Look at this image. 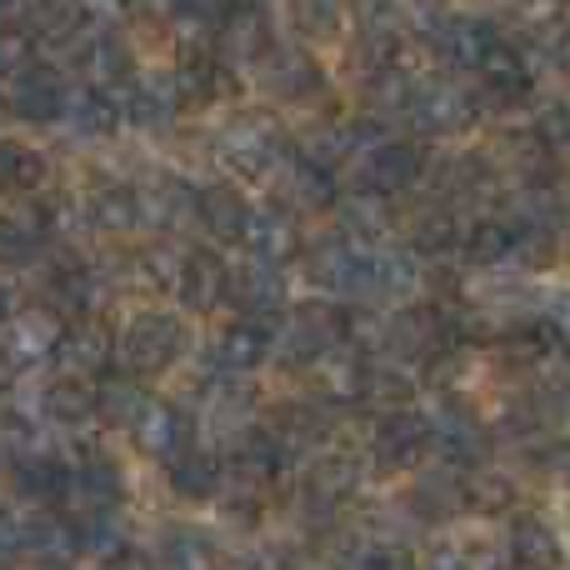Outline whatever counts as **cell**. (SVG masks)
I'll use <instances>...</instances> for the list:
<instances>
[{
  "instance_id": "cell-1",
  "label": "cell",
  "mask_w": 570,
  "mask_h": 570,
  "mask_svg": "<svg viewBox=\"0 0 570 570\" xmlns=\"http://www.w3.org/2000/svg\"><path fill=\"white\" fill-rule=\"evenodd\" d=\"M220 166L240 180H276L285 156H291V136L271 110H240L216 140Z\"/></svg>"
},
{
  "instance_id": "cell-2",
  "label": "cell",
  "mask_w": 570,
  "mask_h": 570,
  "mask_svg": "<svg viewBox=\"0 0 570 570\" xmlns=\"http://www.w3.org/2000/svg\"><path fill=\"white\" fill-rule=\"evenodd\" d=\"M351 341V315L335 301H305L295 311H285L281 331H276V355L285 365H305L311 371L331 345Z\"/></svg>"
},
{
  "instance_id": "cell-3",
  "label": "cell",
  "mask_w": 570,
  "mask_h": 570,
  "mask_svg": "<svg viewBox=\"0 0 570 570\" xmlns=\"http://www.w3.org/2000/svg\"><path fill=\"white\" fill-rule=\"evenodd\" d=\"M186 355V325L170 311H140L120 335V365L136 375H166Z\"/></svg>"
},
{
  "instance_id": "cell-4",
  "label": "cell",
  "mask_w": 570,
  "mask_h": 570,
  "mask_svg": "<svg viewBox=\"0 0 570 570\" xmlns=\"http://www.w3.org/2000/svg\"><path fill=\"white\" fill-rule=\"evenodd\" d=\"M431 451H435V415L415 411V405L385 411L371 435V455L381 471H411V465H421Z\"/></svg>"
},
{
  "instance_id": "cell-5",
  "label": "cell",
  "mask_w": 570,
  "mask_h": 570,
  "mask_svg": "<svg viewBox=\"0 0 570 570\" xmlns=\"http://www.w3.org/2000/svg\"><path fill=\"white\" fill-rule=\"evenodd\" d=\"M305 271L321 291L331 295H365V281H371V240H355V236H331L305 256Z\"/></svg>"
},
{
  "instance_id": "cell-6",
  "label": "cell",
  "mask_w": 570,
  "mask_h": 570,
  "mask_svg": "<svg viewBox=\"0 0 570 570\" xmlns=\"http://www.w3.org/2000/svg\"><path fill=\"white\" fill-rule=\"evenodd\" d=\"M66 341V321L56 305H20L6 321V361L10 371H30V365L50 361Z\"/></svg>"
},
{
  "instance_id": "cell-7",
  "label": "cell",
  "mask_w": 570,
  "mask_h": 570,
  "mask_svg": "<svg viewBox=\"0 0 570 570\" xmlns=\"http://www.w3.org/2000/svg\"><path fill=\"white\" fill-rule=\"evenodd\" d=\"M130 435H136L140 455L170 465V461H180V455L196 445V421H190L176 401H146V411L136 415Z\"/></svg>"
},
{
  "instance_id": "cell-8",
  "label": "cell",
  "mask_w": 570,
  "mask_h": 570,
  "mask_svg": "<svg viewBox=\"0 0 570 570\" xmlns=\"http://www.w3.org/2000/svg\"><path fill=\"white\" fill-rule=\"evenodd\" d=\"M6 96H10V116L30 120V126H46V120L66 116L70 86H66V76H60L56 66H40V60H30V66H20L16 76H10Z\"/></svg>"
},
{
  "instance_id": "cell-9",
  "label": "cell",
  "mask_w": 570,
  "mask_h": 570,
  "mask_svg": "<svg viewBox=\"0 0 570 570\" xmlns=\"http://www.w3.org/2000/svg\"><path fill=\"white\" fill-rule=\"evenodd\" d=\"M116 100H120L126 126H136V130H166L170 120H176V110H186L176 76H166V80L160 76H130L126 86H116Z\"/></svg>"
},
{
  "instance_id": "cell-10",
  "label": "cell",
  "mask_w": 570,
  "mask_h": 570,
  "mask_svg": "<svg viewBox=\"0 0 570 570\" xmlns=\"http://www.w3.org/2000/svg\"><path fill=\"white\" fill-rule=\"evenodd\" d=\"M315 391L325 405H365V385H371V361L355 341H341L311 365Z\"/></svg>"
},
{
  "instance_id": "cell-11",
  "label": "cell",
  "mask_w": 570,
  "mask_h": 570,
  "mask_svg": "<svg viewBox=\"0 0 570 570\" xmlns=\"http://www.w3.org/2000/svg\"><path fill=\"white\" fill-rule=\"evenodd\" d=\"M285 461H291V451H285V441L271 425H240V431H230L226 465L240 485H271L285 471Z\"/></svg>"
},
{
  "instance_id": "cell-12",
  "label": "cell",
  "mask_w": 570,
  "mask_h": 570,
  "mask_svg": "<svg viewBox=\"0 0 570 570\" xmlns=\"http://www.w3.org/2000/svg\"><path fill=\"white\" fill-rule=\"evenodd\" d=\"M405 116L425 136H455V130H465L475 120V100L461 86H451V80H425V86H415Z\"/></svg>"
},
{
  "instance_id": "cell-13",
  "label": "cell",
  "mask_w": 570,
  "mask_h": 570,
  "mask_svg": "<svg viewBox=\"0 0 570 570\" xmlns=\"http://www.w3.org/2000/svg\"><path fill=\"white\" fill-rule=\"evenodd\" d=\"M421 176H425V150L415 140H381L361 160V186L381 190V196H401Z\"/></svg>"
},
{
  "instance_id": "cell-14",
  "label": "cell",
  "mask_w": 570,
  "mask_h": 570,
  "mask_svg": "<svg viewBox=\"0 0 570 570\" xmlns=\"http://www.w3.org/2000/svg\"><path fill=\"white\" fill-rule=\"evenodd\" d=\"M216 50L230 60V66H246V60H266L271 56V20L256 0H230L226 16H220L216 30Z\"/></svg>"
},
{
  "instance_id": "cell-15",
  "label": "cell",
  "mask_w": 570,
  "mask_h": 570,
  "mask_svg": "<svg viewBox=\"0 0 570 570\" xmlns=\"http://www.w3.org/2000/svg\"><path fill=\"white\" fill-rule=\"evenodd\" d=\"M495 26L475 16H441V26L431 30V50L455 70H481V60L491 56L495 46Z\"/></svg>"
},
{
  "instance_id": "cell-16",
  "label": "cell",
  "mask_w": 570,
  "mask_h": 570,
  "mask_svg": "<svg viewBox=\"0 0 570 570\" xmlns=\"http://www.w3.org/2000/svg\"><path fill=\"white\" fill-rule=\"evenodd\" d=\"M50 230H56V206L40 200V190H36L30 200L10 206L6 230H0V250H6L10 266H26L30 256H40V246L50 240Z\"/></svg>"
},
{
  "instance_id": "cell-17",
  "label": "cell",
  "mask_w": 570,
  "mask_h": 570,
  "mask_svg": "<svg viewBox=\"0 0 570 570\" xmlns=\"http://www.w3.org/2000/svg\"><path fill=\"white\" fill-rule=\"evenodd\" d=\"M271 355H276V331H271V321H261V315H240V321H230L216 341L220 371L250 375V371H261Z\"/></svg>"
},
{
  "instance_id": "cell-18",
  "label": "cell",
  "mask_w": 570,
  "mask_h": 570,
  "mask_svg": "<svg viewBox=\"0 0 570 570\" xmlns=\"http://www.w3.org/2000/svg\"><path fill=\"white\" fill-rule=\"evenodd\" d=\"M140 206H146V220H156L160 230H186L200 220V190L190 180L160 170L156 180L140 186Z\"/></svg>"
},
{
  "instance_id": "cell-19",
  "label": "cell",
  "mask_w": 570,
  "mask_h": 570,
  "mask_svg": "<svg viewBox=\"0 0 570 570\" xmlns=\"http://www.w3.org/2000/svg\"><path fill=\"white\" fill-rule=\"evenodd\" d=\"M70 471L56 451H30V455H10V475H16V495L36 505H60V495L70 491Z\"/></svg>"
},
{
  "instance_id": "cell-20",
  "label": "cell",
  "mask_w": 570,
  "mask_h": 570,
  "mask_svg": "<svg viewBox=\"0 0 570 570\" xmlns=\"http://www.w3.org/2000/svg\"><path fill=\"white\" fill-rule=\"evenodd\" d=\"M176 86L186 106H216V100L236 96V70L226 56H210V50H186V60L176 66Z\"/></svg>"
},
{
  "instance_id": "cell-21",
  "label": "cell",
  "mask_w": 570,
  "mask_h": 570,
  "mask_svg": "<svg viewBox=\"0 0 570 570\" xmlns=\"http://www.w3.org/2000/svg\"><path fill=\"white\" fill-rule=\"evenodd\" d=\"M285 266H271V261H256L250 266L230 271V301L240 305V315H261V321H276L285 311Z\"/></svg>"
},
{
  "instance_id": "cell-22",
  "label": "cell",
  "mask_w": 570,
  "mask_h": 570,
  "mask_svg": "<svg viewBox=\"0 0 570 570\" xmlns=\"http://www.w3.org/2000/svg\"><path fill=\"white\" fill-rule=\"evenodd\" d=\"M176 295L186 311H216L220 301L230 295V271L216 250H186V266H180V281H176Z\"/></svg>"
},
{
  "instance_id": "cell-23",
  "label": "cell",
  "mask_w": 570,
  "mask_h": 570,
  "mask_svg": "<svg viewBox=\"0 0 570 570\" xmlns=\"http://www.w3.org/2000/svg\"><path fill=\"white\" fill-rule=\"evenodd\" d=\"M281 190L295 200V206H305V210L341 206V186H335L331 166H325V160H315V156H305V150H291V156H285Z\"/></svg>"
},
{
  "instance_id": "cell-24",
  "label": "cell",
  "mask_w": 570,
  "mask_h": 570,
  "mask_svg": "<svg viewBox=\"0 0 570 570\" xmlns=\"http://www.w3.org/2000/svg\"><path fill=\"white\" fill-rule=\"evenodd\" d=\"M116 355H120V345H116V335H110L106 325L80 321L76 331H66V341H60L56 361H60V371L96 381V375H106L110 365H116Z\"/></svg>"
},
{
  "instance_id": "cell-25",
  "label": "cell",
  "mask_w": 570,
  "mask_h": 570,
  "mask_svg": "<svg viewBox=\"0 0 570 570\" xmlns=\"http://www.w3.org/2000/svg\"><path fill=\"white\" fill-rule=\"evenodd\" d=\"M240 246L250 250L256 261H271V266H291L295 256H301V226H295V216L285 206H266L250 216V230Z\"/></svg>"
},
{
  "instance_id": "cell-26",
  "label": "cell",
  "mask_w": 570,
  "mask_h": 570,
  "mask_svg": "<svg viewBox=\"0 0 570 570\" xmlns=\"http://www.w3.org/2000/svg\"><path fill=\"white\" fill-rule=\"evenodd\" d=\"M40 411H46V421L56 425H86L100 415V385H90L86 375H50L46 391H40Z\"/></svg>"
},
{
  "instance_id": "cell-27",
  "label": "cell",
  "mask_w": 570,
  "mask_h": 570,
  "mask_svg": "<svg viewBox=\"0 0 570 570\" xmlns=\"http://www.w3.org/2000/svg\"><path fill=\"white\" fill-rule=\"evenodd\" d=\"M475 76H481V90L491 106H521V100L531 96V66H525V56L511 50L505 40H495Z\"/></svg>"
},
{
  "instance_id": "cell-28",
  "label": "cell",
  "mask_w": 570,
  "mask_h": 570,
  "mask_svg": "<svg viewBox=\"0 0 570 570\" xmlns=\"http://www.w3.org/2000/svg\"><path fill=\"white\" fill-rule=\"evenodd\" d=\"M261 76H266V90H276L281 100H311L325 90V76L305 50H276L261 60Z\"/></svg>"
},
{
  "instance_id": "cell-29",
  "label": "cell",
  "mask_w": 570,
  "mask_h": 570,
  "mask_svg": "<svg viewBox=\"0 0 570 570\" xmlns=\"http://www.w3.org/2000/svg\"><path fill=\"white\" fill-rule=\"evenodd\" d=\"M76 50H80L76 66H80V76H86V86L116 90V86H126V80L136 76V70H130V50L120 46L110 30H90Z\"/></svg>"
},
{
  "instance_id": "cell-30",
  "label": "cell",
  "mask_w": 570,
  "mask_h": 570,
  "mask_svg": "<svg viewBox=\"0 0 570 570\" xmlns=\"http://www.w3.org/2000/svg\"><path fill=\"white\" fill-rule=\"evenodd\" d=\"M250 216H256V206L240 196V186H206L200 190V226H206L216 240H226V246H240V240H246Z\"/></svg>"
},
{
  "instance_id": "cell-31",
  "label": "cell",
  "mask_w": 570,
  "mask_h": 570,
  "mask_svg": "<svg viewBox=\"0 0 570 570\" xmlns=\"http://www.w3.org/2000/svg\"><path fill=\"white\" fill-rule=\"evenodd\" d=\"M355 481H361V465H355L351 455L345 451H321L311 461V471H305L301 495L311 505H321V511H331V505H341L345 495L355 491Z\"/></svg>"
},
{
  "instance_id": "cell-32",
  "label": "cell",
  "mask_w": 570,
  "mask_h": 570,
  "mask_svg": "<svg viewBox=\"0 0 570 570\" xmlns=\"http://www.w3.org/2000/svg\"><path fill=\"white\" fill-rule=\"evenodd\" d=\"M170 471V491L180 495V501H216L220 495V485H226V471L230 465L220 461V455H210V451H200V445H190L180 461H170L166 465Z\"/></svg>"
},
{
  "instance_id": "cell-33",
  "label": "cell",
  "mask_w": 570,
  "mask_h": 570,
  "mask_svg": "<svg viewBox=\"0 0 570 570\" xmlns=\"http://www.w3.org/2000/svg\"><path fill=\"white\" fill-rule=\"evenodd\" d=\"M435 451L451 465H475L485 455V431L465 405H441L435 415Z\"/></svg>"
},
{
  "instance_id": "cell-34",
  "label": "cell",
  "mask_w": 570,
  "mask_h": 570,
  "mask_svg": "<svg viewBox=\"0 0 570 570\" xmlns=\"http://www.w3.org/2000/svg\"><path fill=\"white\" fill-rule=\"evenodd\" d=\"M511 556L505 561L511 566H525V570H556L566 561V546H561V535L551 531V525L541 521V515H521V521L511 525Z\"/></svg>"
},
{
  "instance_id": "cell-35",
  "label": "cell",
  "mask_w": 570,
  "mask_h": 570,
  "mask_svg": "<svg viewBox=\"0 0 570 570\" xmlns=\"http://www.w3.org/2000/svg\"><path fill=\"white\" fill-rule=\"evenodd\" d=\"M421 285V266H415V250H391L371 240V281H365V295L371 301H401Z\"/></svg>"
},
{
  "instance_id": "cell-36",
  "label": "cell",
  "mask_w": 570,
  "mask_h": 570,
  "mask_svg": "<svg viewBox=\"0 0 570 570\" xmlns=\"http://www.w3.org/2000/svg\"><path fill=\"white\" fill-rule=\"evenodd\" d=\"M66 120L80 140H106L126 116H120L116 96H106L100 86H80V90H70V100H66Z\"/></svg>"
},
{
  "instance_id": "cell-37",
  "label": "cell",
  "mask_w": 570,
  "mask_h": 570,
  "mask_svg": "<svg viewBox=\"0 0 570 570\" xmlns=\"http://www.w3.org/2000/svg\"><path fill=\"white\" fill-rule=\"evenodd\" d=\"M230 0H170V30H176L180 50H206L216 46L220 16Z\"/></svg>"
},
{
  "instance_id": "cell-38",
  "label": "cell",
  "mask_w": 570,
  "mask_h": 570,
  "mask_svg": "<svg viewBox=\"0 0 570 570\" xmlns=\"http://www.w3.org/2000/svg\"><path fill=\"white\" fill-rule=\"evenodd\" d=\"M86 20L90 16L80 0H36V10H30V30H36V40H46V46H80V40L90 36Z\"/></svg>"
},
{
  "instance_id": "cell-39",
  "label": "cell",
  "mask_w": 570,
  "mask_h": 570,
  "mask_svg": "<svg viewBox=\"0 0 570 570\" xmlns=\"http://www.w3.org/2000/svg\"><path fill=\"white\" fill-rule=\"evenodd\" d=\"M90 226L110 230V236H126L146 220V206H140V186H106L90 196Z\"/></svg>"
},
{
  "instance_id": "cell-40",
  "label": "cell",
  "mask_w": 570,
  "mask_h": 570,
  "mask_svg": "<svg viewBox=\"0 0 570 570\" xmlns=\"http://www.w3.org/2000/svg\"><path fill=\"white\" fill-rule=\"evenodd\" d=\"M461 256L471 266H501V261H515V220L501 216H481L461 240Z\"/></svg>"
},
{
  "instance_id": "cell-41",
  "label": "cell",
  "mask_w": 570,
  "mask_h": 570,
  "mask_svg": "<svg viewBox=\"0 0 570 570\" xmlns=\"http://www.w3.org/2000/svg\"><path fill=\"white\" fill-rule=\"evenodd\" d=\"M276 435L285 441V451L291 455H321V451H331V415L321 411V405H291V411L281 415V425H276Z\"/></svg>"
},
{
  "instance_id": "cell-42",
  "label": "cell",
  "mask_w": 570,
  "mask_h": 570,
  "mask_svg": "<svg viewBox=\"0 0 570 570\" xmlns=\"http://www.w3.org/2000/svg\"><path fill=\"white\" fill-rule=\"evenodd\" d=\"M385 200L391 196L361 186V196L355 200H341V230L345 236H355V240H375L385 226H391V220H385Z\"/></svg>"
},
{
  "instance_id": "cell-43",
  "label": "cell",
  "mask_w": 570,
  "mask_h": 570,
  "mask_svg": "<svg viewBox=\"0 0 570 570\" xmlns=\"http://www.w3.org/2000/svg\"><path fill=\"white\" fill-rule=\"evenodd\" d=\"M461 240L465 236H461L451 210H421V216H415V236H411L415 256H451Z\"/></svg>"
},
{
  "instance_id": "cell-44",
  "label": "cell",
  "mask_w": 570,
  "mask_h": 570,
  "mask_svg": "<svg viewBox=\"0 0 570 570\" xmlns=\"http://www.w3.org/2000/svg\"><path fill=\"white\" fill-rule=\"evenodd\" d=\"M136 381H140V375L126 371V381H106V385H100V421L126 425V431L136 425V415L146 411V401H150V395L140 391Z\"/></svg>"
},
{
  "instance_id": "cell-45",
  "label": "cell",
  "mask_w": 570,
  "mask_h": 570,
  "mask_svg": "<svg viewBox=\"0 0 570 570\" xmlns=\"http://www.w3.org/2000/svg\"><path fill=\"white\" fill-rule=\"evenodd\" d=\"M411 505L425 521H445V515L465 511V481H455V475H431V481L415 485Z\"/></svg>"
},
{
  "instance_id": "cell-46",
  "label": "cell",
  "mask_w": 570,
  "mask_h": 570,
  "mask_svg": "<svg viewBox=\"0 0 570 570\" xmlns=\"http://www.w3.org/2000/svg\"><path fill=\"white\" fill-rule=\"evenodd\" d=\"M415 395V381L405 371H395V365H371V385H365V405L371 411H401V405H411Z\"/></svg>"
},
{
  "instance_id": "cell-47",
  "label": "cell",
  "mask_w": 570,
  "mask_h": 570,
  "mask_svg": "<svg viewBox=\"0 0 570 570\" xmlns=\"http://www.w3.org/2000/svg\"><path fill=\"white\" fill-rule=\"evenodd\" d=\"M160 561L166 566H216L220 551L210 546L206 531H190V525H176V531L166 535V551H160Z\"/></svg>"
},
{
  "instance_id": "cell-48",
  "label": "cell",
  "mask_w": 570,
  "mask_h": 570,
  "mask_svg": "<svg viewBox=\"0 0 570 570\" xmlns=\"http://www.w3.org/2000/svg\"><path fill=\"white\" fill-rule=\"evenodd\" d=\"M50 166L40 150H26V146H6V180L16 196H36L40 186H46Z\"/></svg>"
},
{
  "instance_id": "cell-49",
  "label": "cell",
  "mask_w": 570,
  "mask_h": 570,
  "mask_svg": "<svg viewBox=\"0 0 570 570\" xmlns=\"http://www.w3.org/2000/svg\"><path fill=\"white\" fill-rule=\"evenodd\" d=\"M285 6H291L295 30L311 40L335 36V26H341V0H285Z\"/></svg>"
},
{
  "instance_id": "cell-50",
  "label": "cell",
  "mask_w": 570,
  "mask_h": 570,
  "mask_svg": "<svg viewBox=\"0 0 570 570\" xmlns=\"http://www.w3.org/2000/svg\"><path fill=\"white\" fill-rule=\"evenodd\" d=\"M50 291L60 295L66 311H86L90 295H96V276H90L86 266H76V261H66V266H56V276H50Z\"/></svg>"
},
{
  "instance_id": "cell-51",
  "label": "cell",
  "mask_w": 570,
  "mask_h": 570,
  "mask_svg": "<svg viewBox=\"0 0 570 570\" xmlns=\"http://www.w3.org/2000/svg\"><path fill=\"white\" fill-rule=\"evenodd\" d=\"M136 266H140V276H146V285H156V291H176L186 256L170 250V246H150V250H140L136 256Z\"/></svg>"
},
{
  "instance_id": "cell-52",
  "label": "cell",
  "mask_w": 570,
  "mask_h": 570,
  "mask_svg": "<svg viewBox=\"0 0 570 570\" xmlns=\"http://www.w3.org/2000/svg\"><path fill=\"white\" fill-rule=\"evenodd\" d=\"M345 561H351V566H385V570H401V566H415V556L405 551V546L371 535V541H361L355 551H345Z\"/></svg>"
},
{
  "instance_id": "cell-53",
  "label": "cell",
  "mask_w": 570,
  "mask_h": 570,
  "mask_svg": "<svg viewBox=\"0 0 570 570\" xmlns=\"http://www.w3.org/2000/svg\"><path fill=\"white\" fill-rule=\"evenodd\" d=\"M355 150V130L351 126H331V130H315L311 140H305V156L325 160V166L335 170V160H345Z\"/></svg>"
},
{
  "instance_id": "cell-54",
  "label": "cell",
  "mask_w": 570,
  "mask_h": 570,
  "mask_svg": "<svg viewBox=\"0 0 570 570\" xmlns=\"http://www.w3.org/2000/svg\"><path fill=\"white\" fill-rule=\"evenodd\" d=\"M465 505H471V511H505V505H511V481H501V475H475V481H465Z\"/></svg>"
},
{
  "instance_id": "cell-55",
  "label": "cell",
  "mask_w": 570,
  "mask_h": 570,
  "mask_svg": "<svg viewBox=\"0 0 570 570\" xmlns=\"http://www.w3.org/2000/svg\"><path fill=\"white\" fill-rule=\"evenodd\" d=\"M30 46H40L30 26H6V40H0V66L16 76L20 66H30Z\"/></svg>"
},
{
  "instance_id": "cell-56",
  "label": "cell",
  "mask_w": 570,
  "mask_h": 570,
  "mask_svg": "<svg viewBox=\"0 0 570 570\" xmlns=\"http://www.w3.org/2000/svg\"><path fill=\"white\" fill-rule=\"evenodd\" d=\"M541 146L551 150V156L570 170V110H566V106H561V110H551V116L541 120Z\"/></svg>"
},
{
  "instance_id": "cell-57",
  "label": "cell",
  "mask_w": 570,
  "mask_h": 570,
  "mask_svg": "<svg viewBox=\"0 0 570 570\" xmlns=\"http://www.w3.org/2000/svg\"><path fill=\"white\" fill-rule=\"evenodd\" d=\"M100 561H106V566H150V556L136 551L130 541H116V546H106V551H100Z\"/></svg>"
},
{
  "instance_id": "cell-58",
  "label": "cell",
  "mask_w": 570,
  "mask_h": 570,
  "mask_svg": "<svg viewBox=\"0 0 570 570\" xmlns=\"http://www.w3.org/2000/svg\"><path fill=\"white\" fill-rule=\"evenodd\" d=\"M546 321H551L556 331H561V341L570 345V291H561L551 305H546Z\"/></svg>"
},
{
  "instance_id": "cell-59",
  "label": "cell",
  "mask_w": 570,
  "mask_h": 570,
  "mask_svg": "<svg viewBox=\"0 0 570 570\" xmlns=\"http://www.w3.org/2000/svg\"><path fill=\"white\" fill-rule=\"evenodd\" d=\"M30 10L36 6H26V0H6V26H30Z\"/></svg>"
},
{
  "instance_id": "cell-60",
  "label": "cell",
  "mask_w": 570,
  "mask_h": 570,
  "mask_svg": "<svg viewBox=\"0 0 570 570\" xmlns=\"http://www.w3.org/2000/svg\"><path fill=\"white\" fill-rule=\"evenodd\" d=\"M556 471H561V481L570 485V441L556 445Z\"/></svg>"
},
{
  "instance_id": "cell-61",
  "label": "cell",
  "mask_w": 570,
  "mask_h": 570,
  "mask_svg": "<svg viewBox=\"0 0 570 570\" xmlns=\"http://www.w3.org/2000/svg\"><path fill=\"white\" fill-rule=\"evenodd\" d=\"M556 66H566V70H570V30L561 36V46H556Z\"/></svg>"
},
{
  "instance_id": "cell-62",
  "label": "cell",
  "mask_w": 570,
  "mask_h": 570,
  "mask_svg": "<svg viewBox=\"0 0 570 570\" xmlns=\"http://www.w3.org/2000/svg\"><path fill=\"white\" fill-rule=\"evenodd\" d=\"M566 401H570V375H566Z\"/></svg>"
},
{
  "instance_id": "cell-63",
  "label": "cell",
  "mask_w": 570,
  "mask_h": 570,
  "mask_svg": "<svg viewBox=\"0 0 570 570\" xmlns=\"http://www.w3.org/2000/svg\"><path fill=\"white\" fill-rule=\"evenodd\" d=\"M110 6H126V0H110Z\"/></svg>"
}]
</instances>
